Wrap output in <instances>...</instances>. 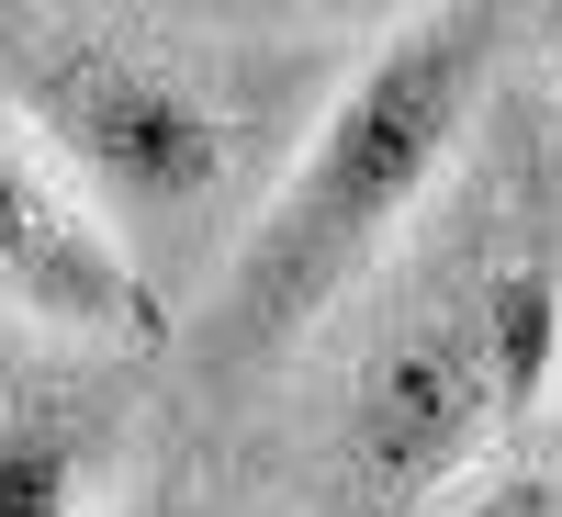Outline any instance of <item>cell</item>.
<instances>
[{"label": "cell", "instance_id": "cell-1", "mask_svg": "<svg viewBox=\"0 0 562 517\" xmlns=\"http://www.w3.org/2000/svg\"><path fill=\"white\" fill-rule=\"evenodd\" d=\"M338 34H248V23H113V12H12L0 23V102H12L79 203L102 214L124 270L158 293L237 259L304 124L349 79Z\"/></svg>", "mask_w": 562, "mask_h": 517}, {"label": "cell", "instance_id": "cell-2", "mask_svg": "<svg viewBox=\"0 0 562 517\" xmlns=\"http://www.w3.org/2000/svg\"><path fill=\"white\" fill-rule=\"evenodd\" d=\"M495 23L484 12H416L394 34H371L349 79L326 90V113L304 124L293 169L270 180L259 225L203 293V349L214 360H281L349 304V281L394 248V225L428 203V180L450 169L461 124L484 113L495 79Z\"/></svg>", "mask_w": 562, "mask_h": 517}, {"label": "cell", "instance_id": "cell-3", "mask_svg": "<svg viewBox=\"0 0 562 517\" xmlns=\"http://www.w3.org/2000/svg\"><path fill=\"white\" fill-rule=\"evenodd\" d=\"M506 428L495 371L473 338V304H416L394 315L371 360L338 394V439H326V517H428L450 473Z\"/></svg>", "mask_w": 562, "mask_h": 517}, {"label": "cell", "instance_id": "cell-4", "mask_svg": "<svg viewBox=\"0 0 562 517\" xmlns=\"http://www.w3.org/2000/svg\"><path fill=\"white\" fill-rule=\"evenodd\" d=\"M0 304L68 338H158V293L124 270V248L102 237V214L79 203V180L57 169V147L0 102Z\"/></svg>", "mask_w": 562, "mask_h": 517}, {"label": "cell", "instance_id": "cell-5", "mask_svg": "<svg viewBox=\"0 0 562 517\" xmlns=\"http://www.w3.org/2000/svg\"><path fill=\"white\" fill-rule=\"evenodd\" d=\"M473 338H484V371H495V416L529 428L551 371H562V270L551 259H506L473 293Z\"/></svg>", "mask_w": 562, "mask_h": 517}, {"label": "cell", "instance_id": "cell-6", "mask_svg": "<svg viewBox=\"0 0 562 517\" xmlns=\"http://www.w3.org/2000/svg\"><path fill=\"white\" fill-rule=\"evenodd\" d=\"M90 506V428L57 394L0 405V517H79Z\"/></svg>", "mask_w": 562, "mask_h": 517}, {"label": "cell", "instance_id": "cell-7", "mask_svg": "<svg viewBox=\"0 0 562 517\" xmlns=\"http://www.w3.org/2000/svg\"><path fill=\"white\" fill-rule=\"evenodd\" d=\"M450 517H562V484H551L540 461H529V473H495L484 495H461Z\"/></svg>", "mask_w": 562, "mask_h": 517}]
</instances>
